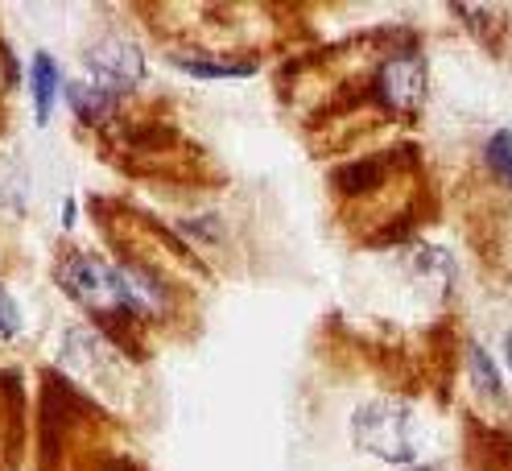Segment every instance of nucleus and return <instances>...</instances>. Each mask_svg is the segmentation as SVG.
I'll return each mask as SVG.
<instances>
[{
    "instance_id": "13",
    "label": "nucleus",
    "mask_w": 512,
    "mask_h": 471,
    "mask_svg": "<svg viewBox=\"0 0 512 471\" xmlns=\"http://www.w3.org/2000/svg\"><path fill=\"white\" fill-rule=\"evenodd\" d=\"M17 331H21V306L5 286H0V343L17 339Z\"/></svg>"
},
{
    "instance_id": "7",
    "label": "nucleus",
    "mask_w": 512,
    "mask_h": 471,
    "mask_svg": "<svg viewBox=\"0 0 512 471\" xmlns=\"http://www.w3.org/2000/svg\"><path fill=\"white\" fill-rule=\"evenodd\" d=\"M67 104H71V112L83 120V124H91V129H100V124H112L116 120V108H120V96H112V91H104L100 83H67Z\"/></svg>"
},
{
    "instance_id": "14",
    "label": "nucleus",
    "mask_w": 512,
    "mask_h": 471,
    "mask_svg": "<svg viewBox=\"0 0 512 471\" xmlns=\"http://www.w3.org/2000/svg\"><path fill=\"white\" fill-rule=\"evenodd\" d=\"M62 224H67V228H75V199H67V203H62Z\"/></svg>"
},
{
    "instance_id": "4",
    "label": "nucleus",
    "mask_w": 512,
    "mask_h": 471,
    "mask_svg": "<svg viewBox=\"0 0 512 471\" xmlns=\"http://www.w3.org/2000/svg\"><path fill=\"white\" fill-rule=\"evenodd\" d=\"M83 67L91 83H100L112 96H124L145 83V50L124 34H104L83 50Z\"/></svg>"
},
{
    "instance_id": "2",
    "label": "nucleus",
    "mask_w": 512,
    "mask_h": 471,
    "mask_svg": "<svg viewBox=\"0 0 512 471\" xmlns=\"http://www.w3.org/2000/svg\"><path fill=\"white\" fill-rule=\"evenodd\" d=\"M351 438L356 447L389 467H413L418 447H413V405L405 397H372L351 418Z\"/></svg>"
},
{
    "instance_id": "10",
    "label": "nucleus",
    "mask_w": 512,
    "mask_h": 471,
    "mask_svg": "<svg viewBox=\"0 0 512 471\" xmlns=\"http://www.w3.org/2000/svg\"><path fill=\"white\" fill-rule=\"evenodd\" d=\"M451 13L455 17H467V29H471V34L479 38V42H484L492 54H500L504 50V34H508V21H492L496 13L492 9H484V5H451Z\"/></svg>"
},
{
    "instance_id": "11",
    "label": "nucleus",
    "mask_w": 512,
    "mask_h": 471,
    "mask_svg": "<svg viewBox=\"0 0 512 471\" xmlns=\"http://www.w3.org/2000/svg\"><path fill=\"white\" fill-rule=\"evenodd\" d=\"M484 166H488V174H492L500 186H508V191H512V129H500V133L488 137V145H484Z\"/></svg>"
},
{
    "instance_id": "16",
    "label": "nucleus",
    "mask_w": 512,
    "mask_h": 471,
    "mask_svg": "<svg viewBox=\"0 0 512 471\" xmlns=\"http://www.w3.org/2000/svg\"><path fill=\"white\" fill-rule=\"evenodd\" d=\"M401 471H434V467H422V463H413V467H401Z\"/></svg>"
},
{
    "instance_id": "6",
    "label": "nucleus",
    "mask_w": 512,
    "mask_h": 471,
    "mask_svg": "<svg viewBox=\"0 0 512 471\" xmlns=\"http://www.w3.org/2000/svg\"><path fill=\"white\" fill-rule=\"evenodd\" d=\"M170 62L178 71L195 75V79H248L256 71L252 58H223L211 50H174Z\"/></svg>"
},
{
    "instance_id": "9",
    "label": "nucleus",
    "mask_w": 512,
    "mask_h": 471,
    "mask_svg": "<svg viewBox=\"0 0 512 471\" xmlns=\"http://www.w3.org/2000/svg\"><path fill=\"white\" fill-rule=\"evenodd\" d=\"M467 376H471V389L484 397V401H496L504 405V385H500V372L492 364V356L479 348V343H471L467 348Z\"/></svg>"
},
{
    "instance_id": "1",
    "label": "nucleus",
    "mask_w": 512,
    "mask_h": 471,
    "mask_svg": "<svg viewBox=\"0 0 512 471\" xmlns=\"http://www.w3.org/2000/svg\"><path fill=\"white\" fill-rule=\"evenodd\" d=\"M54 281L58 290L67 294L83 314H91L95 323L104 327H141L137 314H133V302H128V290H124V277H120V265L100 257V253H67L58 265H54Z\"/></svg>"
},
{
    "instance_id": "12",
    "label": "nucleus",
    "mask_w": 512,
    "mask_h": 471,
    "mask_svg": "<svg viewBox=\"0 0 512 471\" xmlns=\"http://www.w3.org/2000/svg\"><path fill=\"white\" fill-rule=\"evenodd\" d=\"M25 166L17 162V157L0 153V207H25Z\"/></svg>"
},
{
    "instance_id": "3",
    "label": "nucleus",
    "mask_w": 512,
    "mask_h": 471,
    "mask_svg": "<svg viewBox=\"0 0 512 471\" xmlns=\"http://www.w3.org/2000/svg\"><path fill=\"white\" fill-rule=\"evenodd\" d=\"M426 96H430V71H426V58L413 46H397L376 62L372 100L380 112H389L397 120H413L426 108Z\"/></svg>"
},
{
    "instance_id": "15",
    "label": "nucleus",
    "mask_w": 512,
    "mask_h": 471,
    "mask_svg": "<svg viewBox=\"0 0 512 471\" xmlns=\"http://www.w3.org/2000/svg\"><path fill=\"white\" fill-rule=\"evenodd\" d=\"M504 364H508V368H512V331H508V335H504Z\"/></svg>"
},
{
    "instance_id": "8",
    "label": "nucleus",
    "mask_w": 512,
    "mask_h": 471,
    "mask_svg": "<svg viewBox=\"0 0 512 471\" xmlns=\"http://www.w3.org/2000/svg\"><path fill=\"white\" fill-rule=\"evenodd\" d=\"M58 87H62L58 62H54L50 54H34V62H29V96H34V116H38V124H50Z\"/></svg>"
},
{
    "instance_id": "5",
    "label": "nucleus",
    "mask_w": 512,
    "mask_h": 471,
    "mask_svg": "<svg viewBox=\"0 0 512 471\" xmlns=\"http://www.w3.org/2000/svg\"><path fill=\"white\" fill-rule=\"evenodd\" d=\"M116 343L112 339H104L95 327H71L67 331V339H62V356H58V364L62 368H71L79 381H91L100 368H112L116 364Z\"/></svg>"
}]
</instances>
